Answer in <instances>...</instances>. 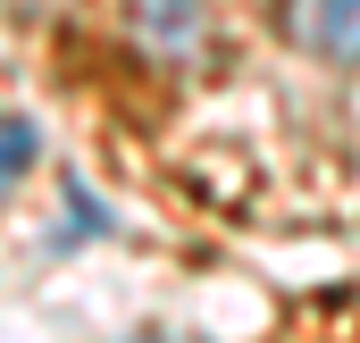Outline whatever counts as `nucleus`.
Segmentation results:
<instances>
[{
  "mask_svg": "<svg viewBox=\"0 0 360 343\" xmlns=\"http://www.w3.org/2000/svg\"><path fill=\"white\" fill-rule=\"evenodd\" d=\"M143 17V42H160V51H193V34H201V17H193V0H134Z\"/></svg>",
  "mask_w": 360,
  "mask_h": 343,
  "instance_id": "obj_2",
  "label": "nucleus"
},
{
  "mask_svg": "<svg viewBox=\"0 0 360 343\" xmlns=\"http://www.w3.org/2000/svg\"><path fill=\"white\" fill-rule=\"evenodd\" d=\"M302 42L319 59H335V67H360V0H310Z\"/></svg>",
  "mask_w": 360,
  "mask_h": 343,
  "instance_id": "obj_1",
  "label": "nucleus"
},
{
  "mask_svg": "<svg viewBox=\"0 0 360 343\" xmlns=\"http://www.w3.org/2000/svg\"><path fill=\"white\" fill-rule=\"evenodd\" d=\"M25 168H34V126L0 109V193H8V184H17Z\"/></svg>",
  "mask_w": 360,
  "mask_h": 343,
  "instance_id": "obj_3",
  "label": "nucleus"
},
{
  "mask_svg": "<svg viewBox=\"0 0 360 343\" xmlns=\"http://www.w3.org/2000/svg\"><path fill=\"white\" fill-rule=\"evenodd\" d=\"M134 343H168V335H134Z\"/></svg>",
  "mask_w": 360,
  "mask_h": 343,
  "instance_id": "obj_4",
  "label": "nucleus"
}]
</instances>
